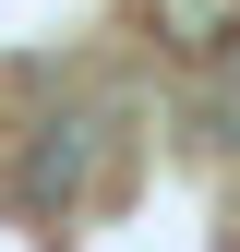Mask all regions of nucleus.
<instances>
[{
  "label": "nucleus",
  "instance_id": "1",
  "mask_svg": "<svg viewBox=\"0 0 240 252\" xmlns=\"http://www.w3.org/2000/svg\"><path fill=\"white\" fill-rule=\"evenodd\" d=\"M144 24H156V48H180L192 72H228L240 60V0H144Z\"/></svg>",
  "mask_w": 240,
  "mask_h": 252
}]
</instances>
